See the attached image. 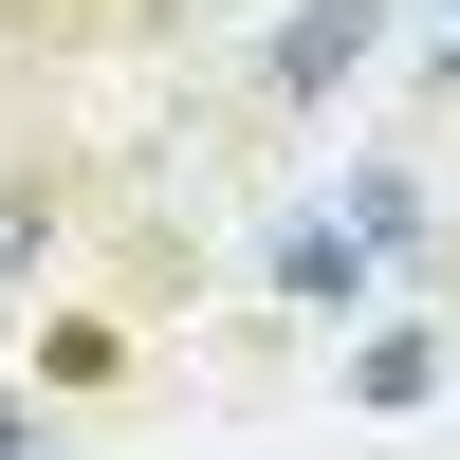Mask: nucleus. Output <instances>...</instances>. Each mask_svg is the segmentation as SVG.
Masks as SVG:
<instances>
[{
  "label": "nucleus",
  "instance_id": "f257e3e1",
  "mask_svg": "<svg viewBox=\"0 0 460 460\" xmlns=\"http://www.w3.org/2000/svg\"><path fill=\"white\" fill-rule=\"evenodd\" d=\"M350 56H368V0H314V19L277 37V93H332V74H350Z\"/></svg>",
  "mask_w": 460,
  "mask_h": 460
}]
</instances>
